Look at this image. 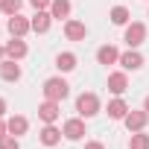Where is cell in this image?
<instances>
[{"label":"cell","instance_id":"2e32d148","mask_svg":"<svg viewBox=\"0 0 149 149\" xmlns=\"http://www.w3.org/2000/svg\"><path fill=\"white\" fill-rule=\"evenodd\" d=\"M70 0H53L50 3V15H53V21H67L70 18Z\"/></svg>","mask_w":149,"mask_h":149},{"label":"cell","instance_id":"52a82bcc","mask_svg":"<svg viewBox=\"0 0 149 149\" xmlns=\"http://www.w3.org/2000/svg\"><path fill=\"white\" fill-rule=\"evenodd\" d=\"M61 117V102H56V100H44L41 105H38V120H44V123H56Z\"/></svg>","mask_w":149,"mask_h":149},{"label":"cell","instance_id":"ac0fdd59","mask_svg":"<svg viewBox=\"0 0 149 149\" xmlns=\"http://www.w3.org/2000/svg\"><path fill=\"white\" fill-rule=\"evenodd\" d=\"M6 126H9V134L21 137V134H26V129H29V120H26V117H21V114H15V117H9V120H6Z\"/></svg>","mask_w":149,"mask_h":149},{"label":"cell","instance_id":"cb8c5ba5","mask_svg":"<svg viewBox=\"0 0 149 149\" xmlns=\"http://www.w3.org/2000/svg\"><path fill=\"white\" fill-rule=\"evenodd\" d=\"M29 3H32V9L38 12V9H50V3H53V0H29Z\"/></svg>","mask_w":149,"mask_h":149},{"label":"cell","instance_id":"4316f807","mask_svg":"<svg viewBox=\"0 0 149 149\" xmlns=\"http://www.w3.org/2000/svg\"><path fill=\"white\" fill-rule=\"evenodd\" d=\"M3 114H6V100L0 97V117H3Z\"/></svg>","mask_w":149,"mask_h":149},{"label":"cell","instance_id":"8992f818","mask_svg":"<svg viewBox=\"0 0 149 149\" xmlns=\"http://www.w3.org/2000/svg\"><path fill=\"white\" fill-rule=\"evenodd\" d=\"M6 26H9V35H15V38H24L26 32H32V21H26L21 12L12 15V18L6 21Z\"/></svg>","mask_w":149,"mask_h":149},{"label":"cell","instance_id":"ffe728a7","mask_svg":"<svg viewBox=\"0 0 149 149\" xmlns=\"http://www.w3.org/2000/svg\"><path fill=\"white\" fill-rule=\"evenodd\" d=\"M108 18H111V24H114V26H126V24L132 21V15H129V9H126V6H114V9L108 12Z\"/></svg>","mask_w":149,"mask_h":149},{"label":"cell","instance_id":"e0dca14e","mask_svg":"<svg viewBox=\"0 0 149 149\" xmlns=\"http://www.w3.org/2000/svg\"><path fill=\"white\" fill-rule=\"evenodd\" d=\"M105 114H108L111 120H123V117L129 114V105H126V100H123V97L111 100V102H108V108H105Z\"/></svg>","mask_w":149,"mask_h":149},{"label":"cell","instance_id":"6da1fadb","mask_svg":"<svg viewBox=\"0 0 149 149\" xmlns=\"http://www.w3.org/2000/svg\"><path fill=\"white\" fill-rule=\"evenodd\" d=\"M44 100H56V102H61L67 94H70V85L61 79V76H50L47 82H44Z\"/></svg>","mask_w":149,"mask_h":149},{"label":"cell","instance_id":"7a4b0ae2","mask_svg":"<svg viewBox=\"0 0 149 149\" xmlns=\"http://www.w3.org/2000/svg\"><path fill=\"white\" fill-rule=\"evenodd\" d=\"M76 111H79V117H97L100 114V97L97 94H91V91H85V94H79L76 97Z\"/></svg>","mask_w":149,"mask_h":149},{"label":"cell","instance_id":"8fae6325","mask_svg":"<svg viewBox=\"0 0 149 149\" xmlns=\"http://www.w3.org/2000/svg\"><path fill=\"white\" fill-rule=\"evenodd\" d=\"M3 47H6V58H15V61H21V58L29 53L26 41H24V38H15V35H12V41H6Z\"/></svg>","mask_w":149,"mask_h":149},{"label":"cell","instance_id":"5bb4252c","mask_svg":"<svg viewBox=\"0 0 149 149\" xmlns=\"http://www.w3.org/2000/svg\"><path fill=\"white\" fill-rule=\"evenodd\" d=\"M61 137H64V134H61V129H56L53 123H44V129L38 132V140H41L44 146H56Z\"/></svg>","mask_w":149,"mask_h":149},{"label":"cell","instance_id":"44dd1931","mask_svg":"<svg viewBox=\"0 0 149 149\" xmlns=\"http://www.w3.org/2000/svg\"><path fill=\"white\" fill-rule=\"evenodd\" d=\"M129 149H149V134L146 132H132Z\"/></svg>","mask_w":149,"mask_h":149},{"label":"cell","instance_id":"83f0119b","mask_svg":"<svg viewBox=\"0 0 149 149\" xmlns=\"http://www.w3.org/2000/svg\"><path fill=\"white\" fill-rule=\"evenodd\" d=\"M143 111H146V114H149V97H146V100H143Z\"/></svg>","mask_w":149,"mask_h":149},{"label":"cell","instance_id":"9a60e30c","mask_svg":"<svg viewBox=\"0 0 149 149\" xmlns=\"http://www.w3.org/2000/svg\"><path fill=\"white\" fill-rule=\"evenodd\" d=\"M97 61L105 64V67H108V64H117V61H120V50L111 47V44H102V47L97 50Z\"/></svg>","mask_w":149,"mask_h":149},{"label":"cell","instance_id":"ba28073f","mask_svg":"<svg viewBox=\"0 0 149 149\" xmlns=\"http://www.w3.org/2000/svg\"><path fill=\"white\" fill-rule=\"evenodd\" d=\"M64 38H67V41H85V38H88V26H85L82 21L67 18V21H64Z\"/></svg>","mask_w":149,"mask_h":149},{"label":"cell","instance_id":"30bf717a","mask_svg":"<svg viewBox=\"0 0 149 149\" xmlns=\"http://www.w3.org/2000/svg\"><path fill=\"white\" fill-rule=\"evenodd\" d=\"M24 76V70H21V64L15 61V58H3L0 61V79H6V82H18Z\"/></svg>","mask_w":149,"mask_h":149},{"label":"cell","instance_id":"d4e9b609","mask_svg":"<svg viewBox=\"0 0 149 149\" xmlns=\"http://www.w3.org/2000/svg\"><path fill=\"white\" fill-rule=\"evenodd\" d=\"M85 149H105V143H100V140H88Z\"/></svg>","mask_w":149,"mask_h":149},{"label":"cell","instance_id":"7c38bea8","mask_svg":"<svg viewBox=\"0 0 149 149\" xmlns=\"http://www.w3.org/2000/svg\"><path fill=\"white\" fill-rule=\"evenodd\" d=\"M50 24H53V15H50V9H38V12L32 15V32L44 35V32L50 29Z\"/></svg>","mask_w":149,"mask_h":149},{"label":"cell","instance_id":"7402d4cb","mask_svg":"<svg viewBox=\"0 0 149 149\" xmlns=\"http://www.w3.org/2000/svg\"><path fill=\"white\" fill-rule=\"evenodd\" d=\"M21 6H24V0H0V9H3L9 18H12V15H18V12H21Z\"/></svg>","mask_w":149,"mask_h":149},{"label":"cell","instance_id":"603a6c76","mask_svg":"<svg viewBox=\"0 0 149 149\" xmlns=\"http://www.w3.org/2000/svg\"><path fill=\"white\" fill-rule=\"evenodd\" d=\"M0 149H21V140L15 134H6L3 140H0Z\"/></svg>","mask_w":149,"mask_h":149},{"label":"cell","instance_id":"3957f363","mask_svg":"<svg viewBox=\"0 0 149 149\" xmlns=\"http://www.w3.org/2000/svg\"><path fill=\"white\" fill-rule=\"evenodd\" d=\"M123 41L129 44V50H137V47L146 41V24H140V21H132V24H126Z\"/></svg>","mask_w":149,"mask_h":149},{"label":"cell","instance_id":"9c48e42d","mask_svg":"<svg viewBox=\"0 0 149 149\" xmlns=\"http://www.w3.org/2000/svg\"><path fill=\"white\" fill-rule=\"evenodd\" d=\"M108 91L114 97H123L129 91V76H126V70H117V73H108Z\"/></svg>","mask_w":149,"mask_h":149},{"label":"cell","instance_id":"277c9868","mask_svg":"<svg viewBox=\"0 0 149 149\" xmlns=\"http://www.w3.org/2000/svg\"><path fill=\"white\" fill-rule=\"evenodd\" d=\"M123 123H126L129 132H143L146 123H149V114H146L143 108H129V114L123 117Z\"/></svg>","mask_w":149,"mask_h":149},{"label":"cell","instance_id":"5b68a950","mask_svg":"<svg viewBox=\"0 0 149 149\" xmlns=\"http://www.w3.org/2000/svg\"><path fill=\"white\" fill-rule=\"evenodd\" d=\"M61 134L67 137V140H82L88 132H85V117H73V120H64V126H61Z\"/></svg>","mask_w":149,"mask_h":149},{"label":"cell","instance_id":"d6986e66","mask_svg":"<svg viewBox=\"0 0 149 149\" xmlns=\"http://www.w3.org/2000/svg\"><path fill=\"white\" fill-rule=\"evenodd\" d=\"M56 67H58L61 73L76 70V53H58V56H56Z\"/></svg>","mask_w":149,"mask_h":149},{"label":"cell","instance_id":"484cf974","mask_svg":"<svg viewBox=\"0 0 149 149\" xmlns=\"http://www.w3.org/2000/svg\"><path fill=\"white\" fill-rule=\"evenodd\" d=\"M6 134H9V126H6V120H3V117H0V140H3Z\"/></svg>","mask_w":149,"mask_h":149},{"label":"cell","instance_id":"4fadbf2b","mask_svg":"<svg viewBox=\"0 0 149 149\" xmlns=\"http://www.w3.org/2000/svg\"><path fill=\"white\" fill-rule=\"evenodd\" d=\"M117 64H123V70H140L143 67V56L137 50H126V53H120V61Z\"/></svg>","mask_w":149,"mask_h":149},{"label":"cell","instance_id":"f1b7e54d","mask_svg":"<svg viewBox=\"0 0 149 149\" xmlns=\"http://www.w3.org/2000/svg\"><path fill=\"white\" fill-rule=\"evenodd\" d=\"M6 58V47H0V61H3Z\"/></svg>","mask_w":149,"mask_h":149}]
</instances>
